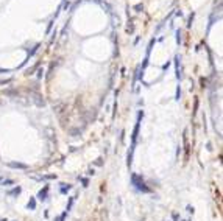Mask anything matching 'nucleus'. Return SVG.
<instances>
[{"label":"nucleus","instance_id":"obj_1","mask_svg":"<svg viewBox=\"0 0 223 221\" xmlns=\"http://www.w3.org/2000/svg\"><path fill=\"white\" fill-rule=\"evenodd\" d=\"M142 119H144V111H139L136 125H134V131H133V136H131V150H130V153H128V160H126L128 168H130V167H131V164H133V153H134V150H136L137 136H139V128H140V121H142Z\"/></svg>","mask_w":223,"mask_h":221},{"label":"nucleus","instance_id":"obj_2","mask_svg":"<svg viewBox=\"0 0 223 221\" xmlns=\"http://www.w3.org/2000/svg\"><path fill=\"white\" fill-rule=\"evenodd\" d=\"M131 184L134 185V188L137 191H142V193H150L151 191V188L147 187V184L144 182V178L140 174H136V173L131 174Z\"/></svg>","mask_w":223,"mask_h":221},{"label":"nucleus","instance_id":"obj_3","mask_svg":"<svg viewBox=\"0 0 223 221\" xmlns=\"http://www.w3.org/2000/svg\"><path fill=\"white\" fill-rule=\"evenodd\" d=\"M47 195H49V185H45V187H44L42 190H41V191H39L37 198H39L41 201H45V199H47Z\"/></svg>","mask_w":223,"mask_h":221},{"label":"nucleus","instance_id":"obj_4","mask_svg":"<svg viewBox=\"0 0 223 221\" xmlns=\"http://www.w3.org/2000/svg\"><path fill=\"white\" fill-rule=\"evenodd\" d=\"M8 167H11V168H22V170H27V168H28V165H25V164H19V162H10Z\"/></svg>","mask_w":223,"mask_h":221},{"label":"nucleus","instance_id":"obj_5","mask_svg":"<svg viewBox=\"0 0 223 221\" xmlns=\"http://www.w3.org/2000/svg\"><path fill=\"white\" fill-rule=\"evenodd\" d=\"M175 62H176V78L181 81L183 80V73H181V68H179V58L178 56L175 58Z\"/></svg>","mask_w":223,"mask_h":221},{"label":"nucleus","instance_id":"obj_6","mask_svg":"<svg viewBox=\"0 0 223 221\" xmlns=\"http://www.w3.org/2000/svg\"><path fill=\"white\" fill-rule=\"evenodd\" d=\"M20 191H22V188H20V187H14L13 190H10V191H8V195H10V196H13V195H19Z\"/></svg>","mask_w":223,"mask_h":221},{"label":"nucleus","instance_id":"obj_7","mask_svg":"<svg viewBox=\"0 0 223 221\" xmlns=\"http://www.w3.org/2000/svg\"><path fill=\"white\" fill-rule=\"evenodd\" d=\"M75 198H77V196H72V198L69 199V204L66 205V212H70V209H72V204L75 203Z\"/></svg>","mask_w":223,"mask_h":221},{"label":"nucleus","instance_id":"obj_8","mask_svg":"<svg viewBox=\"0 0 223 221\" xmlns=\"http://www.w3.org/2000/svg\"><path fill=\"white\" fill-rule=\"evenodd\" d=\"M61 185H63V187H61V193H67L69 190L72 188V185H70V184H61Z\"/></svg>","mask_w":223,"mask_h":221},{"label":"nucleus","instance_id":"obj_9","mask_svg":"<svg viewBox=\"0 0 223 221\" xmlns=\"http://www.w3.org/2000/svg\"><path fill=\"white\" fill-rule=\"evenodd\" d=\"M27 207H28L30 210H34V209H36V201H34V198H31V199L28 201V205H27Z\"/></svg>","mask_w":223,"mask_h":221},{"label":"nucleus","instance_id":"obj_10","mask_svg":"<svg viewBox=\"0 0 223 221\" xmlns=\"http://www.w3.org/2000/svg\"><path fill=\"white\" fill-rule=\"evenodd\" d=\"M67 213H69V212H66V210H64V213H63V215H61V217H58V218H56V220H55V221H64V218H66V217H67Z\"/></svg>","mask_w":223,"mask_h":221},{"label":"nucleus","instance_id":"obj_11","mask_svg":"<svg viewBox=\"0 0 223 221\" xmlns=\"http://www.w3.org/2000/svg\"><path fill=\"white\" fill-rule=\"evenodd\" d=\"M176 42H178V44H181V31H179V30L176 31Z\"/></svg>","mask_w":223,"mask_h":221},{"label":"nucleus","instance_id":"obj_12","mask_svg":"<svg viewBox=\"0 0 223 221\" xmlns=\"http://www.w3.org/2000/svg\"><path fill=\"white\" fill-rule=\"evenodd\" d=\"M42 179H56V174H49V176H42Z\"/></svg>","mask_w":223,"mask_h":221},{"label":"nucleus","instance_id":"obj_13","mask_svg":"<svg viewBox=\"0 0 223 221\" xmlns=\"http://www.w3.org/2000/svg\"><path fill=\"white\" fill-rule=\"evenodd\" d=\"M81 182H83V187H87V184H89V181L86 178H81Z\"/></svg>","mask_w":223,"mask_h":221},{"label":"nucleus","instance_id":"obj_14","mask_svg":"<svg viewBox=\"0 0 223 221\" xmlns=\"http://www.w3.org/2000/svg\"><path fill=\"white\" fill-rule=\"evenodd\" d=\"M10 184H14V181H11V179H6V181L3 182V185H10Z\"/></svg>","mask_w":223,"mask_h":221},{"label":"nucleus","instance_id":"obj_15","mask_svg":"<svg viewBox=\"0 0 223 221\" xmlns=\"http://www.w3.org/2000/svg\"><path fill=\"white\" fill-rule=\"evenodd\" d=\"M179 220V215L178 213H173V221H178Z\"/></svg>","mask_w":223,"mask_h":221},{"label":"nucleus","instance_id":"obj_16","mask_svg":"<svg viewBox=\"0 0 223 221\" xmlns=\"http://www.w3.org/2000/svg\"><path fill=\"white\" fill-rule=\"evenodd\" d=\"M187 212H189V213H193V207H190V205H187Z\"/></svg>","mask_w":223,"mask_h":221},{"label":"nucleus","instance_id":"obj_17","mask_svg":"<svg viewBox=\"0 0 223 221\" xmlns=\"http://www.w3.org/2000/svg\"><path fill=\"white\" fill-rule=\"evenodd\" d=\"M102 160H103V159H97V162H95V165H102Z\"/></svg>","mask_w":223,"mask_h":221},{"label":"nucleus","instance_id":"obj_18","mask_svg":"<svg viewBox=\"0 0 223 221\" xmlns=\"http://www.w3.org/2000/svg\"><path fill=\"white\" fill-rule=\"evenodd\" d=\"M169 66H170V62H167V64H164V66H162V70H165V68L169 67Z\"/></svg>","mask_w":223,"mask_h":221},{"label":"nucleus","instance_id":"obj_19","mask_svg":"<svg viewBox=\"0 0 223 221\" xmlns=\"http://www.w3.org/2000/svg\"><path fill=\"white\" fill-rule=\"evenodd\" d=\"M2 221H6V220H2Z\"/></svg>","mask_w":223,"mask_h":221}]
</instances>
